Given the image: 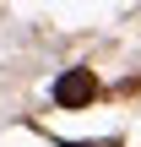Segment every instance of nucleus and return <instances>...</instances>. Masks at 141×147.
<instances>
[{
  "label": "nucleus",
  "instance_id": "obj_2",
  "mask_svg": "<svg viewBox=\"0 0 141 147\" xmlns=\"http://www.w3.org/2000/svg\"><path fill=\"white\" fill-rule=\"evenodd\" d=\"M65 147H120V142H65Z\"/></svg>",
  "mask_w": 141,
  "mask_h": 147
},
{
  "label": "nucleus",
  "instance_id": "obj_1",
  "mask_svg": "<svg viewBox=\"0 0 141 147\" xmlns=\"http://www.w3.org/2000/svg\"><path fill=\"white\" fill-rule=\"evenodd\" d=\"M92 98H98V76H92V71H82V65H76V71H65V76L54 82V104H60V109H87Z\"/></svg>",
  "mask_w": 141,
  "mask_h": 147
}]
</instances>
